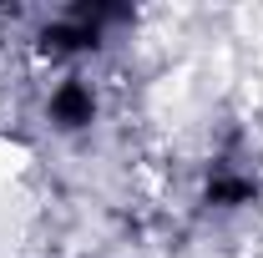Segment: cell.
Listing matches in <instances>:
<instances>
[{"label": "cell", "mask_w": 263, "mask_h": 258, "mask_svg": "<svg viewBox=\"0 0 263 258\" xmlns=\"http://www.w3.org/2000/svg\"><path fill=\"white\" fill-rule=\"evenodd\" d=\"M51 112H56V122H61V127H81V122H91V91L66 86V91H56Z\"/></svg>", "instance_id": "1"}]
</instances>
